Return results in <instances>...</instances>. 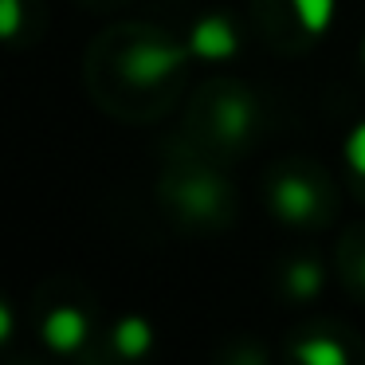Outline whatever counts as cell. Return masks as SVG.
I'll use <instances>...</instances> for the list:
<instances>
[{
    "label": "cell",
    "mask_w": 365,
    "mask_h": 365,
    "mask_svg": "<svg viewBox=\"0 0 365 365\" xmlns=\"http://www.w3.org/2000/svg\"><path fill=\"white\" fill-rule=\"evenodd\" d=\"M192 56V43H134V48L122 56V75L138 87H153V83L169 79L185 59Z\"/></svg>",
    "instance_id": "obj_1"
},
{
    "label": "cell",
    "mask_w": 365,
    "mask_h": 365,
    "mask_svg": "<svg viewBox=\"0 0 365 365\" xmlns=\"http://www.w3.org/2000/svg\"><path fill=\"white\" fill-rule=\"evenodd\" d=\"M271 208H275V216H283V220L302 224V220L314 216L318 192H314V185L302 181V177H283V181H275V189H271Z\"/></svg>",
    "instance_id": "obj_2"
},
{
    "label": "cell",
    "mask_w": 365,
    "mask_h": 365,
    "mask_svg": "<svg viewBox=\"0 0 365 365\" xmlns=\"http://www.w3.org/2000/svg\"><path fill=\"white\" fill-rule=\"evenodd\" d=\"M43 341H48L56 354H71L87 341V318L75 307H56L43 318Z\"/></svg>",
    "instance_id": "obj_3"
},
{
    "label": "cell",
    "mask_w": 365,
    "mask_h": 365,
    "mask_svg": "<svg viewBox=\"0 0 365 365\" xmlns=\"http://www.w3.org/2000/svg\"><path fill=\"white\" fill-rule=\"evenodd\" d=\"M189 43H192V56H200V59H232L240 48L236 32H232V24L224 16H205L192 28Z\"/></svg>",
    "instance_id": "obj_4"
},
{
    "label": "cell",
    "mask_w": 365,
    "mask_h": 365,
    "mask_svg": "<svg viewBox=\"0 0 365 365\" xmlns=\"http://www.w3.org/2000/svg\"><path fill=\"white\" fill-rule=\"evenodd\" d=\"M247 126H252V103L244 95H224L216 103V130L236 142V138L247 134Z\"/></svg>",
    "instance_id": "obj_5"
},
{
    "label": "cell",
    "mask_w": 365,
    "mask_h": 365,
    "mask_svg": "<svg viewBox=\"0 0 365 365\" xmlns=\"http://www.w3.org/2000/svg\"><path fill=\"white\" fill-rule=\"evenodd\" d=\"M150 341H153V330H150V322L138 318V314L122 318V322L114 326V349H118L122 357H142L145 349H150Z\"/></svg>",
    "instance_id": "obj_6"
},
{
    "label": "cell",
    "mask_w": 365,
    "mask_h": 365,
    "mask_svg": "<svg viewBox=\"0 0 365 365\" xmlns=\"http://www.w3.org/2000/svg\"><path fill=\"white\" fill-rule=\"evenodd\" d=\"M287 291L294 299H314L322 291V267L314 259H299L291 271H287Z\"/></svg>",
    "instance_id": "obj_7"
},
{
    "label": "cell",
    "mask_w": 365,
    "mask_h": 365,
    "mask_svg": "<svg viewBox=\"0 0 365 365\" xmlns=\"http://www.w3.org/2000/svg\"><path fill=\"white\" fill-rule=\"evenodd\" d=\"M294 357L307 361V365H341L346 361V349L330 338H307V341L294 346Z\"/></svg>",
    "instance_id": "obj_8"
},
{
    "label": "cell",
    "mask_w": 365,
    "mask_h": 365,
    "mask_svg": "<svg viewBox=\"0 0 365 365\" xmlns=\"http://www.w3.org/2000/svg\"><path fill=\"white\" fill-rule=\"evenodd\" d=\"M291 4H294V16H299V24L307 28V32L322 36L326 28H330L334 0H291Z\"/></svg>",
    "instance_id": "obj_9"
},
{
    "label": "cell",
    "mask_w": 365,
    "mask_h": 365,
    "mask_svg": "<svg viewBox=\"0 0 365 365\" xmlns=\"http://www.w3.org/2000/svg\"><path fill=\"white\" fill-rule=\"evenodd\" d=\"M185 205H189L192 216H208L216 208V181L212 177H197V181H189V189H185Z\"/></svg>",
    "instance_id": "obj_10"
},
{
    "label": "cell",
    "mask_w": 365,
    "mask_h": 365,
    "mask_svg": "<svg viewBox=\"0 0 365 365\" xmlns=\"http://www.w3.org/2000/svg\"><path fill=\"white\" fill-rule=\"evenodd\" d=\"M346 161L365 177V122H357V126L349 130V138H346Z\"/></svg>",
    "instance_id": "obj_11"
},
{
    "label": "cell",
    "mask_w": 365,
    "mask_h": 365,
    "mask_svg": "<svg viewBox=\"0 0 365 365\" xmlns=\"http://www.w3.org/2000/svg\"><path fill=\"white\" fill-rule=\"evenodd\" d=\"M20 20H24L20 0H0V36H4V40H12V36L20 32Z\"/></svg>",
    "instance_id": "obj_12"
},
{
    "label": "cell",
    "mask_w": 365,
    "mask_h": 365,
    "mask_svg": "<svg viewBox=\"0 0 365 365\" xmlns=\"http://www.w3.org/2000/svg\"><path fill=\"white\" fill-rule=\"evenodd\" d=\"M12 338V307L9 302H0V341Z\"/></svg>",
    "instance_id": "obj_13"
},
{
    "label": "cell",
    "mask_w": 365,
    "mask_h": 365,
    "mask_svg": "<svg viewBox=\"0 0 365 365\" xmlns=\"http://www.w3.org/2000/svg\"><path fill=\"white\" fill-rule=\"evenodd\" d=\"M361 279H365V255H361Z\"/></svg>",
    "instance_id": "obj_14"
}]
</instances>
